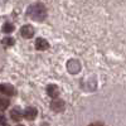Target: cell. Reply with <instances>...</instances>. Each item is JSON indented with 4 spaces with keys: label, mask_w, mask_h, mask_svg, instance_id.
I'll use <instances>...</instances> for the list:
<instances>
[{
    "label": "cell",
    "mask_w": 126,
    "mask_h": 126,
    "mask_svg": "<svg viewBox=\"0 0 126 126\" xmlns=\"http://www.w3.org/2000/svg\"><path fill=\"white\" fill-rule=\"evenodd\" d=\"M27 15L33 20H37V22H43L47 18V8L42 3L32 4L27 10Z\"/></svg>",
    "instance_id": "1"
},
{
    "label": "cell",
    "mask_w": 126,
    "mask_h": 126,
    "mask_svg": "<svg viewBox=\"0 0 126 126\" xmlns=\"http://www.w3.org/2000/svg\"><path fill=\"white\" fill-rule=\"evenodd\" d=\"M67 69L72 75H76V73H78L81 71V63L77 59H71L67 62Z\"/></svg>",
    "instance_id": "2"
},
{
    "label": "cell",
    "mask_w": 126,
    "mask_h": 126,
    "mask_svg": "<svg viewBox=\"0 0 126 126\" xmlns=\"http://www.w3.org/2000/svg\"><path fill=\"white\" fill-rule=\"evenodd\" d=\"M50 109L53 110L54 112H63L66 109V103L63 100H59V98H56L52 101L50 103Z\"/></svg>",
    "instance_id": "3"
},
{
    "label": "cell",
    "mask_w": 126,
    "mask_h": 126,
    "mask_svg": "<svg viewBox=\"0 0 126 126\" xmlns=\"http://www.w3.org/2000/svg\"><path fill=\"white\" fill-rule=\"evenodd\" d=\"M0 92H3L4 94H6V96H14V94L16 93L14 86L8 85V83H3V85H0Z\"/></svg>",
    "instance_id": "4"
},
{
    "label": "cell",
    "mask_w": 126,
    "mask_h": 126,
    "mask_svg": "<svg viewBox=\"0 0 126 126\" xmlns=\"http://www.w3.org/2000/svg\"><path fill=\"white\" fill-rule=\"evenodd\" d=\"M20 34H22L24 38H32L34 35V28L32 27V25H29V24H27V25H23L22 27V29H20Z\"/></svg>",
    "instance_id": "5"
},
{
    "label": "cell",
    "mask_w": 126,
    "mask_h": 126,
    "mask_svg": "<svg viewBox=\"0 0 126 126\" xmlns=\"http://www.w3.org/2000/svg\"><path fill=\"white\" fill-rule=\"evenodd\" d=\"M23 115H24V117H25L27 120L32 121V120H34V119L37 117V115H38V110H37L35 107H27Z\"/></svg>",
    "instance_id": "6"
},
{
    "label": "cell",
    "mask_w": 126,
    "mask_h": 126,
    "mask_svg": "<svg viewBox=\"0 0 126 126\" xmlns=\"http://www.w3.org/2000/svg\"><path fill=\"white\" fill-rule=\"evenodd\" d=\"M23 112H22V110H20L19 107H14L12 111H10V117H12V120L13 121H15V122H19L20 120L23 119Z\"/></svg>",
    "instance_id": "7"
},
{
    "label": "cell",
    "mask_w": 126,
    "mask_h": 126,
    "mask_svg": "<svg viewBox=\"0 0 126 126\" xmlns=\"http://www.w3.org/2000/svg\"><path fill=\"white\" fill-rule=\"evenodd\" d=\"M47 93L52 98H57L59 94V88L57 85H48L47 86Z\"/></svg>",
    "instance_id": "8"
},
{
    "label": "cell",
    "mask_w": 126,
    "mask_h": 126,
    "mask_svg": "<svg viewBox=\"0 0 126 126\" xmlns=\"http://www.w3.org/2000/svg\"><path fill=\"white\" fill-rule=\"evenodd\" d=\"M35 48L38 50H47L49 48V43L44 38H38L35 40Z\"/></svg>",
    "instance_id": "9"
},
{
    "label": "cell",
    "mask_w": 126,
    "mask_h": 126,
    "mask_svg": "<svg viewBox=\"0 0 126 126\" xmlns=\"http://www.w3.org/2000/svg\"><path fill=\"white\" fill-rule=\"evenodd\" d=\"M4 33H12V32L14 30V25L12 23H5L3 25V29H1Z\"/></svg>",
    "instance_id": "10"
},
{
    "label": "cell",
    "mask_w": 126,
    "mask_h": 126,
    "mask_svg": "<svg viewBox=\"0 0 126 126\" xmlns=\"http://www.w3.org/2000/svg\"><path fill=\"white\" fill-rule=\"evenodd\" d=\"M14 43H15V40L12 37H6V38L3 39V44L6 46V47H12V46H14Z\"/></svg>",
    "instance_id": "11"
},
{
    "label": "cell",
    "mask_w": 126,
    "mask_h": 126,
    "mask_svg": "<svg viewBox=\"0 0 126 126\" xmlns=\"http://www.w3.org/2000/svg\"><path fill=\"white\" fill-rule=\"evenodd\" d=\"M10 105V101L8 98H0V110H5Z\"/></svg>",
    "instance_id": "12"
},
{
    "label": "cell",
    "mask_w": 126,
    "mask_h": 126,
    "mask_svg": "<svg viewBox=\"0 0 126 126\" xmlns=\"http://www.w3.org/2000/svg\"><path fill=\"white\" fill-rule=\"evenodd\" d=\"M5 116H4V115H1V113H0V124H1V125H5L6 122H5Z\"/></svg>",
    "instance_id": "13"
},
{
    "label": "cell",
    "mask_w": 126,
    "mask_h": 126,
    "mask_svg": "<svg viewBox=\"0 0 126 126\" xmlns=\"http://www.w3.org/2000/svg\"><path fill=\"white\" fill-rule=\"evenodd\" d=\"M90 126H102V125H98V124H92V125H90Z\"/></svg>",
    "instance_id": "14"
},
{
    "label": "cell",
    "mask_w": 126,
    "mask_h": 126,
    "mask_svg": "<svg viewBox=\"0 0 126 126\" xmlns=\"http://www.w3.org/2000/svg\"><path fill=\"white\" fill-rule=\"evenodd\" d=\"M1 126H9V125H8V124H5V125H1Z\"/></svg>",
    "instance_id": "15"
},
{
    "label": "cell",
    "mask_w": 126,
    "mask_h": 126,
    "mask_svg": "<svg viewBox=\"0 0 126 126\" xmlns=\"http://www.w3.org/2000/svg\"><path fill=\"white\" fill-rule=\"evenodd\" d=\"M18 126H23V125H18Z\"/></svg>",
    "instance_id": "16"
}]
</instances>
